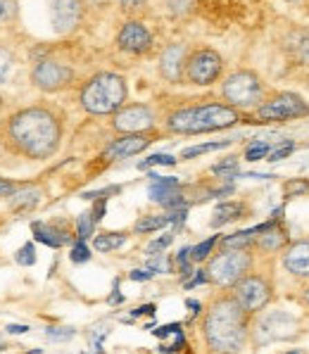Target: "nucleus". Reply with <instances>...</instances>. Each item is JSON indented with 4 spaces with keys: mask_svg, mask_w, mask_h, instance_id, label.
<instances>
[{
    "mask_svg": "<svg viewBox=\"0 0 309 354\" xmlns=\"http://www.w3.org/2000/svg\"><path fill=\"white\" fill-rule=\"evenodd\" d=\"M64 136V119L53 105L19 107L0 122V145L21 160H50L59 150Z\"/></svg>",
    "mask_w": 309,
    "mask_h": 354,
    "instance_id": "f257e3e1",
    "label": "nucleus"
},
{
    "mask_svg": "<svg viewBox=\"0 0 309 354\" xmlns=\"http://www.w3.org/2000/svg\"><path fill=\"white\" fill-rule=\"evenodd\" d=\"M250 314L231 292L216 295L203 317V337L212 354H241L250 337Z\"/></svg>",
    "mask_w": 309,
    "mask_h": 354,
    "instance_id": "f03ea898",
    "label": "nucleus"
},
{
    "mask_svg": "<svg viewBox=\"0 0 309 354\" xmlns=\"http://www.w3.org/2000/svg\"><path fill=\"white\" fill-rule=\"evenodd\" d=\"M243 114L226 102H195V105H181L165 117V129L176 136H200L224 131L236 127Z\"/></svg>",
    "mask_w": 309,
    "mask_h": 354,
    "instance_id": "7ed1b4c3",
    "label": "nucleus"
},
{
    "mask_svg": "<svg viewBox=\"0 0 309 354\" xmlns=\"http://www.w3.org/2000/svg\"><path fill=\"white\" fill-rule=\"evenodd\" d=\"M129 100V84L122 74L97 72L81 86L79 105L93 117H112Z\"/></svg>",
    "mask_w": 309,
    "mask_h": 354,
    "instance_id": "20e7f679",
    "label": "nucleus"
},
{
    "mask_svg": "<svg viewBox=\"0 0 309 354\" xmlns=\"http://www.w3.org/2000/svg\"><path fill=\"white\" fill-rule=\"evenodd\" d=\"M221 97L226 105L241 110H257L267 100V84L252 69H236L221 81Z\"/></svg>",
    "mask_w": 309,
    "mask_h": 354,
    "instance_id": "39448f33",
    "label": "nucleus"
},
{
    "mask_svg": "<svg viewBox=\"0 0 309 354\" xmlns=\"http://www.w3.org/2000/svg\"><path fill=\"white\" fill-rule=\"evenodd\" d=\"M254 257L252 250H219L214 257L207 259V281L216 288L231 290L243 276L252 271Z\"/></svg>",
    "mask_w": 309,
    "mask_h": 354,
    "instance_id": "423d86ee",
    "label": "nucleus"
},
{
    "mask_svg": "<svg viewBox=\"0 0 309 354\" xmlns=\"http://www.w3.org/2000/svg\"><path fill=\"white\" fill-rule=\"evenodd\" d=\"M231 295L236 297V302L245 309L250 317L259 314L262 309H267L274 299V281L262 271H250L247 276H243L236 286L231 288Z\"/></svg>",
    "mask_w": 309,
    "mask_h": 354,
    "instance_id": "0eeeda50",
    "label": "nucleus"
},
{
    "mask_svg": "<svg viewBox=\"0 0 309 354\" xmlns=\"http://www.w3.org/2000/svg\"><path fill=\"white\" fill-rule=\"evenodd\" d=\"M224 74V57L214 48H195L188 53L183 81L191 86H212Z\"/></svg>",
    "mask_w": 309,
    "mask_h": 354,
    "instance_id": "6e6552de",
    "label": "nucleus"
},
{
    "mask_svg": "<svg viewBox=\"0 0 309 354\" xmlns=\"http://www.w3.org/2000/svg\"><path fill=\"white\" fill-rule=\"evenodd\" d=\"M259 122H288V119L309 117V102L300 93L281 91L269 95L262 105L254 110Z\"/></svg>",
    "mask_w": 309,
    "mask_h": 354,
    "instance_id": "1a4fd4ad",
    "label": "nucleus"
},
{
    "mask_svg": "<svg viewBox=\"0 0 309 354\" xmlns=\"http://www.w3.org/2000/svg\"><path fill=\"white\" fill-rule=\"evenodd\" d=\"M31 84L43 93H59L74 84V69L53 57H43L31 67Z\"/></svg>",
    "mask_w": 309,
    "mask_h": 354,
    "instance_id": "9d476101",
    "label": "nucleus"
},
{
    "mask_svg": "<svg viewBox=\"0 0 309 354\" xmlns=\"http://www.w3.org/2000/svg\"><path fill=\"white\" fill-rule=\"evenodd\" d=\"M112 129L122 133H148L155 129V112L145 102H127L112 114Z\"/></svg>",
    "mask_w": 309,
    "mask_h": 354,
    "instance_id": "9b49d317",
    "label": "nucleus"
},
{
    "mask_svg": "<svg viewBox=\"0 0 309 354\" xmlns=\"http://www.w3.org/2000/svg\"><path fill=\"white\" fill-rule=\"evenodd\" d=\"M117 48L127 55H148L153 50V34L143 21L129 19L127 24H122L117 34Z\"/></svg>",
    "mask_w": 309,
    "mask_h": 354,
    "instance_id": "f8f14e48",
    "label": "nucleus"
},
{
    "mask_svg": "<svg viewBox=\"0 0 309 354\" xmlns=\"http://www.w3.org/2000/svg\"><path fill=\"white\" fill-rule=\"evenodd\" d=\"M188 46L183 43H169L165 50L160 53L157 59V72L167 84H183V72H186V59H188Z\"/></svg>",
    "mask_w": 309,
    "mask_h": 354,
    "instance_id": "ddd939ff",
    "label": "nucleus"
},
{
    "mask_svg": "<svg viewBox=\"0 0 309 354\" xmlns=\"http://www.w3.org/2000/svg\"><path fill=\"white\" fill-rule=\"evenodd\" d=\"M84 19V0H50V21L55 34H72Z\"/></svg>",
    "mask_w": 309,
    "mask_h": 354,
    "instance_id": "4468645a",
    "label": "nucleus"
},
{
    "mask_svg": "<svg viewBox=\"0 0 309 354\" xmlns=\"http://www.w3.org/2000/svg\"><path fill=\"white\" fill-rule=\"evenodd\" d=\"M150 143H153V131H148V133H122L105 148V157L107 160H127V157L140 155Z\"/></svg>",
    "mask_w": 309,
    "mask_h": 354,
    "instance_id": "2eb2a0df",
    "label": "nucleus"
},
{
    "mask_svg": "<svg viewBox=\"0 0 309 354\" xmlns=\"http://www.w3.org/2000/svg\"><path fill=\"white\" fill-rule=\"evenodd\" d=\"M283 266L292 279L309 281V238L292 241L283 250Z\"/></svg>",
    "mask_w": 309,
    "mask_h": 354,
    "instance_id": "dca6fc26",
    "label": "nucleus"
},
{
    "mask_svg": "<svg viewBox=\"0 0 309 354\" xmlns=\"http://www.w3.org/2000/svg\"><path fill=\"white\" fill-rule=\"evenodd\" d=\"M150 200L160 205H169L176 195H181V183H178L176 176H157V174H150Z\"/></svg>",
    "mask_w": 309,
    "mask_h": 354,
    "instance_id": "f3484780",
    "label": "nucleus"
},
{
    "mask_svg": "<svg viewBox=\"0 0 309 354\" xmlns=\"http://www.w3.org/2000/svg\"><path fill=\"white\" fill-rule=\"evenodd\" d=\"M288 245H290V236L285 228H281V224L259 233L257 241H254V248L262 250V252H281V250H285Z\"/></svg>",
    "mask_w": 309,
    "mask_h": 354,
    "instance_id": "a211bd4d",
    "label": "nucleus"
},
{
    "mask_svg": "<svg viewBox=\"0 0 309 354\" xmlns=\"http://www.w3.org/2000/svg\"><path fill=\"white\" fill-rule=\"evenodd\" d=\"M31 233H34L36 241L48 245V248H62L64 243H72V238L64 231H59L55 226H46V224H41V221L31 224Z\"/></svg>",
    "mask_w": 309,
    "mask_h": 354,
    "instance_id": "6ab92c4d",
    "label": "nucleus"
},
{
    "mask_svg": "<svg viewBox=\"0 0 309 354\" xmlns=\"http://www.w3.org/2000/svg\"><path fill=\"white\" fill-rule=\"evenodd\" d=\"M243 214H245V205L243 203H219L214 207V214H212V228L233 224V221L243 219Z\"/></svg>",
    "mask_w": 309,
    "mask_h": 354,
    "instance_id": "aec40b11",
    "label": "nucleus"
},
{
    "mask_svg": "<svg viewBox=\"0 0 309 354\" xmlns=\"http://www.w3.org/2000/svg\"><path fill=\"white\" fill-rule=\"evenodd\" d=\"M288 53L297 62L309 64V29L292 31V36L288 38Z\"/></svg>",
    "mask_w": 309,
    "mask_h": 354,
    "instance_id": "412c9836",
    "label": "nucleus"
},
{
    "mask_svg": "<svg viewBox=\"0 0 309 354\" xmlns=\"http://www.w3.org/2000/svg\"><path fill=\"white\" fill-rule=\"evenodd\" d=\"M254 241H257V233H254V228H250V231H238V233H231V236L221 238L219 245H221V250H252Z\"/></svg>",
    "mask_w": 309,
    "mask_h": 354,
    "instance_id": "4be33fe9",
    "label": "nucleus"
},
{
    "mask_svg": "<svg viewBox=\"0 0 309 354\" xmlns=\"http://www.w3.org/2000/svg\"><path fill=\"white\" fill-rule=\"evenodd\" d=\"M127 238L129 236L124 231H105L93 238V248L97 252H115V250H119L127 243Z\"/></svg>",
    "mask_w": 309,
    "mask_h": 354,
    "instance_id": "5701e85b",
    "label": "nucleus"
},
{
    "mask_svg": "<svg viewBox=\"0 0 309 354\" xmlns=\"http://www.w3.org/2000/svg\"><path fill=\"white\" fill-rule=\"evenodd\" d=\"M169 224H171V214H148V216H140V219L135 221L133 231L135 233H155Z\"/></svg>",
    "mask_w": 309,
    "mask_h": 354,
    "instance_id": "b1692460",
    "label": "nucleus"
},
{
    "mask_svg": "<svg viewBox=\"0 0 309 354\" xmlns=\"http://www.w3.org/2000/svg\"><path fill=\"white\" fill-rule=\"evenodd\" d=\"M39 198H41V193L39 190H31V188H26V190H17V193L12 195V207L15 209H31L36 203H39Z\"/></svg>",
    "mask_w": 309,
    "mask_h": 354,
    "instance_id": "393cba45",
    "label": "nucleus"
},
{
    "mask_svg": "<svg viewBox=\"0 0 309 354\" xmlns=\"http://www.w3.org/2000/svg\"><path fill=\"white\" fill-rule=\"evenodd\" d=\"M231 140H219V143H203V145H193V148H186L181 152V160H193L198 155H205V152H214L221 148H229Z\"/></svg>",
    "mask_w": 309,
    "mask_h": 354,
    "instance_id": "a878e982",
    "label": "nucleus"
},
{
    "mask_svg": "<svg viewBox=\"0 0 309 354\" xmlns=\"http://www.w3.org/2000/svg\"><path fill=\"white\" fill-rule=\"evenodd\" d=\"M12 67H15L12 50H10L5 43H0V84H5V81L10 79V74H12Z\"/></svg>",
    "mask_w": 309,
    "mask_h": 354,
    "instance_id": "bb28decb",
    "label": "nucleus"
},
{
    "mask_svg": "<svg viewBox=\"0 0 309 354\" xmlns=\"http://www.w3.org/2000/svg\"><path fill=\"white\" fill-rule=\"evenodd\" d=\"M95 224L97 221L93 219V214L91 212H84V214L77 219V236H79V241H88L91 236H93V231H95Z\"/></svg>",
    "mask_w": 309,
    "mask_h": 354,
    "instance_id": "cd10ccee",
    "label": "nucleus"
},
{
    "mask_svg": "<svg viewBox=\"0 0 309 354\" xmlns=\"http://www.w3.org/2000/svg\"><path fill=\"white\" fill-rule=\"evenodd\" d=\"M216 243H219V236H212V238H207L205 243L195 245V248H191V259L195 261V264H198V261L209 259V254H212V250H214Z\"/></svg>",
    "mask_w": 309,
    "mask_h": 354,
    "instance_id": "c85d7f7f",
    "label": "nucleus"
},
{
    "mask_svg": "<svg viewBox=\"0 0 309 354\" xmlns=\"http://www.w3.org/2000/svg\"><path fill=\"white\" fill-rule=\"evenodd\" d=\"M285 198H300V195L309 193V178H288L283 183Z\"/></svg>",
    "mask_w": 309,
    "mask_h": 354,
    "instance_id": "c756f323",
    "label": "nucleus"
},
{
    "mask_svg": "<svg viewBox=\"0 0 309 354\" xmlns=\"http://www.w3.org/2000/svg\"><path fill=\"white\" fill-rule=\"evenodd\" d=\"M269 152H271V145L269 143L254 140V143H250L245 148V160L247 162H259V160H264V157H269Z\"/></svg>",
    "mask_w": 309,
    "mask_h": 354,
    "instance_id": "7c9ffc66",
    "label": "nucleus"
},
{
    "mask_svg": "<svg viewBox=\"0 0 309 354\" xmlns=\"http://www.w3.org/2000/svg\"><path fill=\"white\" fill-rule=\"evenodd\" d=\"M17 0H0V26L5 24H12L17 19Z\"/></svg>",
    "mask_w": 309,
    "mask_h": 354,
    "instance_id": "2f4dec72",
    "label": "nucleus"
},
{
    "mask_svg": "<svg viewBox=\"0 0 309 354\" xmlns=\"http://www.w3.org/2000/svg\"><path fill=\"white\" fill-rule=\"evenodd\" d=\"M212 171L216 174V176H224V178L236 176V174H238V160H236V157H226L224 162H219V165L212 167Z\"/></svg>",
    "mask_w": 309,
    "mask_h": 354,
    "instance_id": "473e14b6",
    "label": "nucleus"
},
{
    "mask_svg": "<svg viewBox=\"0 0 309 354\" xmlns=\"http://www.w3.org/2000/svg\"><path fill=\"white\" fill-rule=\"evenodd\" d=\"M176 160L171 155H150L148 160L138 162V169H150V167H174Z\"/></svg>",
    "mask_w": 309,
    "mask_h": 354,
    "instance_id": "72a5a7b5",
    "label": "nucleus"
},
{
    "mask_svg": "<svg viewBox=\"0 0 309 354\" xmlns=\"http://www.w3.org/2000/svg\"><path fill=\"white\" fill-rule=\"evenodd\" d=\"M17 264L21 266H34L36 264V248H34V243H26V245H21V248L17 250Z\"/></svg>",
    "mask_w": 309,
    "mask_h": 354,
    "instance_id": "f704fd0d",
    "label": "nucleus"
},
{
    "mask_svg": "<svg viewBox=\"0 0 309 354\" xmlns=\"http://www.w3.org/2000/svg\"><path fill=\"white\" fill-rule=\"evenodd\" d=\"M69 259H72L74 264H84V261L91 259V250H88V245H86V241H77L72 245V254H69Z\"/></svg>",
    "mask_w": 309,
    "mask_h": 354,
    "instance_id": "c9c22d12",
    "label": "nucleus"
},
{
    "mask_svg": "<svg viewBox=\"0 0 309 354\" xmlns=\"http://www.w3.org/2000/svg\"><path fill=\"white\" fill-rule=\"evenodd\" d=\"M167 3V8H169V12L171 15H188L191 10L195 8V0H165Z\"/></svg>",
    "mask_w": 309,
    "mask_h": 354,
    "instance_id": "e433bc0d",
    "label": "nucleus"
},
{
    "mask_svg": "<svg viewBox=\"0 0 309 354\" xmlns=\"http://www.w3.org/2000/svg\"><path fill=\"white\" fill-rule=\"evenodd\" d=\"M171 243H174V236H171V233H167V236H162V238H157V241L150 243L148 248H145V252L153 254V257H155L157 252H165V250L169 248Z\"/></svg>",
    "mask_w": 309,
    "mask_h": 354,
    "instance_id": "4c0bfd02",
    "label": "nucleus"
},
{
    "mask_svg": "<svg viewBox=\"0 0 309 354\" xmlns=\"http://www.w3.org/2000/svg\"><path fill=\"white\" fill-rule=\"evenodd\" d=\"M295 150V143H292V140H283V148H274L269 152V162H281V160H285V157L290 155V152Z\"/></svg>",
    "mask_w": 309,
    "mask_h": 354,
    "instance_id": "58836bf2",
    "label": "nucleus"
},
{
    "mask_svg": "<svg viewBox=\"0 0 309 354\" xmlns=\"http://www.w3.org/2000/svg\"><path fill=\"white\" fill-rule=\"evenodd\" d=\"M46 335L55 342H62V340H72L74 337V328H46Z\"/></svg>",
    "mask_w": 309,
    "mask_h": 354,
    "instance_id": "ea45409f",
    "label": "nucleus"
},
{
    "mask_svg": "<svg viewBox=\"0 0 309 354\" xmlns=\"http://www.w3.org/2000/svg\"><path fill=\"white\" fill-rule=\"evenodd\" d=\"M19 188H21L19 183H15V181H10V178L0 176V200H3V198H12V195L17 193Z\"/></svg>",
    "mask_w": 309,
    "mask_h": 354,
    "instance_id": "a19ab883",
    "label": "nucleus"
},
{
    "mask_svg": "<svg viewBox=\"0 0 309 354\" xmlns=\"http://www.w3.org/2000/svg\"><path fill=\"white\" fill-rule=\"evenodd\" d=\"M117 3H119V8H122V10H127V12H133V10L143 8L148 0H117Z\"/></svg>",
    "mask_w": 309,
    "mask_h": 354,
    "instance_id": "79ce46f5",
    "label": "nucleus"
},
{
    "mask_svg": "<svg viewBox=\"0 0 309 354\" xmlns=\"http://www.w3.org/2000/svg\"><path fill=\"white\" fill-rule=\"evenodd\" d=\"M153 333L157 337H167V335H171V333H181V326L178 324H169V326H160L157 330H153Z\"/></svg>",
    "mask_w": 309,
    "mask_h": 354,
    "instance_id": "37998d69",
    "label": "nucleus"
},
{
    "mask_svg": "<svg viewBox=\"0 0 309 354\" xmlns=\"http://www.w3.org/2000/svg\"><path fill=\"white\" fill-rule=\"evenodd\" d=\"M129 279H131V281H150V279H153V271H150V269H135V271L129 274Z\"/></svg>",
    "mask_w": 309,
    "mask_h": 354,
    "instance_id": "c03bdc74",
    "label": "nucleus"
},
{
    "mask_svg": "<svg viewBox=\"0 0 309 354\" xmlns=\"http://www.w3.org/2000/svg\"><path fill=\"white\" fill-rule=\"evenodd\" d=\"M203 283H209L207 281V271H198V276H195L193 281H188L186 283V288L191 290V288H195V286H203Z\"/></svg>",
    "mask_w": 309,
    "mask_h": 354,
    "instance_id": "a18cd8bd",
    "label": "nucleus"
},
{
    "mask_svg": "<svg viewBox=\"0 0 309 354\" xmlns=\"http://www.w3.org/2000/svg\"><path fill=\"white\" fill-rule=\"evenodd\" d=\"M155 314V304H143V307L133 309V317H153Z\"/></svg>",
    "mask_w": 309,
    "mask_h": 354,
    "instance_id": "49530a36",
    "label": "nucleus"
},
{
    "mask_svg": "<svg viewBox=\"0 0 309 354\" xmlns=\"http://www.w3.org/2000/svg\"><path fill=\"white\" fill-rule=\"evenodd\" d=\"M26 330H29V326H19V324L8 326V333H12V335H21V333H26Z\"/></svg>",
    "mask_w": 309,
    "mask_h": 354,
    "instance_id": "de8ad7c7",
    "label": "nucleus"
},
{
    "mask_svg": "<svg viewBox=\"0 0 309 354\" xmlns=\"http://www.w3.org/2000/svg\"><path fill=\"white\" fill-rule=\"evenodd\" d=\"M300 299H302V304H305V307L309 309V283L305 288H302V292H300Z\"/></svg>",
    "mask_w": 309,
    "mask_h": 354,
    "instance_id": "09e8293b",
    "label": "nucleus"
},
{
    "mask_svg": "<svg viewBox=\"0 0 309 354\" xmlns=\"http://www.w3.org/2000/svg\"><path fill=\"white\" fill-rule=\"evenodd\" d=\"M122 299H124V297H122V295H119V292L115 290V295H112V297H110V304H119V302H122Z\"/></svg>",
    "mask_w": 309,
    "mask_h": 354,
    "instance_id": "8fccbe9b",
    "label": "nucleus"
},
{
    "mask_svg": "<svg viewBox=\"0 0 309 354\" xmlns=\"http://www.w3.org/2000/svg\"><path fill=\"white\" fill-rule=\"evenodd\" d=\"M0 110H3V95H0Z\"/></svg>",
    "mask_w": 309,
    "mask_h": 354,
    "instance_id": "3c124183",
    "label": "nucleus"
},
{
    "mask_svg": "<svg viewBox=\"0 0 309 354\" xmlns=\"http://www.w3.org/2000/svg\"><path fill=\"white\" fill-rule=\"evenodd\" d=\"M307 84H309V79H307Z\"/></svg>",
    "mask_w": 309,
    "mask_h": 354,
    "instance_id": "603ef678",
    "label": "nucleus"
}]
</instances>
